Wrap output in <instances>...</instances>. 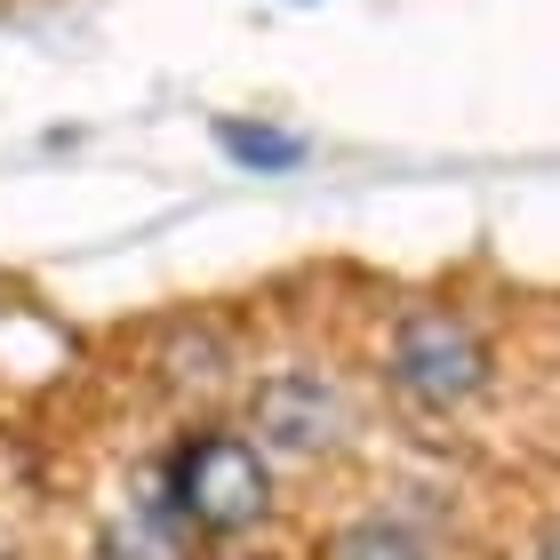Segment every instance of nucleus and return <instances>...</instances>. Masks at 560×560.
Masks as SVG:
<instances>
[{
	"instance_id": "nucleus-2",
	"label": "nucleus",
	"mask_w": 560,
	"mask_h": 560,
	"mask_svg": "<svg viewBox=\"0 0 560 560\" xmlns=\"http://www.w3.org/2000/svg\"><path fill=\"white\" fill-rule=\"evenodd\" d=\"M385 385L400 409L417 417H465L497 393V337L480 328V313L448 296H417L400 304L393 328H385V352H376Z\"/></svg>"
},
{
	"instance_id": "nucleus-8",
	"label": "nucleus",
	"mask_w": 560,
	"mask_h": 560,
	"mask_svg": "<svg viewBox=\"0 0 560 560\" xmlns=\"http://www.w3.org/2000/svg\"><path fill=\"white\" fill-rule=\"evenodd\" d=\"M528 560H560V521L537 528V545H528Z\"/></svg>"
},
{
	"instance_id": "nucleus-4",
	"label": "nucleus",
	"mask_w": 560,
	"mask_h": 560,
	"mask_svg": "<svg viewBox=\"0 0 560 560\" xmlns=\"http://www.w3.org/2000/svg\"><path fill=\"white\" fill-rule=\"evenodd\" d=\"M144 369H152V385L176 393V400H217L224 385H241V337L217 313H176V320L152 328Z\"/></svg>"
},
{
	"instance_id": "nucleus-1",
	"label": "nucleus",
	"mask_w": 560,
	"mask_h": 560,
	"mask_svg": "<svg viewBox=\"0 0 560 560\" xmlns=\"http://www.w3.org/2000/svg\"><path fill=\"white\" fill-rule=\"evenodd\" d=\"M152 497L192 545H241L280 513V472L241 424H185L152 465Z\"/></svg>"
},
{
	"instance_id": "nucleus-5",
	"label": "nucleus",
	"mask_w": 560,
	"mask_h": 560,
	"mask_svg": "<svg viewBox=\"0 0 560 560\" xmlns=\"http://www.w3.org/2000/svg\"><path fill=\"white\" fill-rule=\"evenodd\" d=\"M313 560H448V552L432 537V521L400 513V504H369L352 521H328Z\"/></svg>"
},
{
	"instance_id": "nucleus-6",
	"label": "nucleus",
	"mask_w": 560,
	"mask_h": 560,
	"mask_svg": "<svg viewBox=\"0 0 560 560\" xmlns=\"http://www.w3.org/2000/svg\"><path fill=\"white\" fill-rule=\"evenodd\" d=\"M96 560H200V545L176 528V513L152 497V480H144V497L129 504V513H113L105 528H96Z\"/></svg>"
},
{
	"instance_id": "nucleus-3",
	"label": "nucleus",
	"mask_w": 560,
	"mask_h": 560,
	"mask_svg": "<svg viewBox=\"0 0 560 560\" xmlns=\"http://www.w3.org/2000/svg\"><path fill=\"white\" fill-rule=\"evenodd\" d=\"M241 432L280 465H337L361 441V393L320 361H280L241 385Z\"/></svg>"
},
{
	"instance_id": "nucleus-7",
	"label": "nucleus",
	"mask_w": 560,
	"mask_h": 560,
	"mask_svg": "<svg viewBox=\"0 0 560 560\" xmlns=\"http://www.w3.org/2000/svg\"><path fill=\"white\" fill-rule=\"evenodd\" d=\"M217 144H224V161H241V168H296L304 161V137L248 129V120H217Z\"/></svg>"
}]
</instances>
